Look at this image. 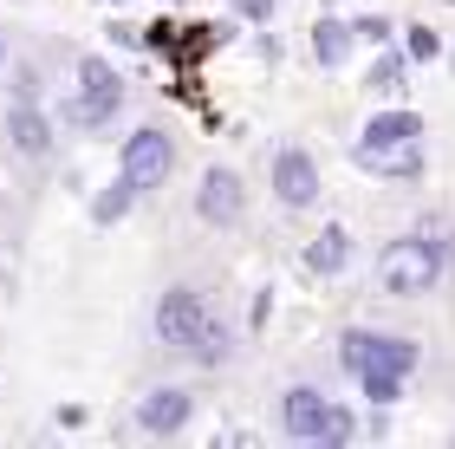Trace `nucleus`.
Returning <instances> with one entry per match:
<instances>
[{
	"label": "nucleus",
	"mask_w": 455,
	"mask_h": 449,
	"mask_svg": "<svg viewBox=\"0 0 455 449\" xmlns=\"http://www.w3.org/2000/svg\"><path fill=\"white\" fill-rule=\"evenodd\" d=\"M449 254H455L449 229H443V221H423V229L384 241V254H378V287H384L390 300H423V293H436Z\"/></svg>",
	"instance_id": "obj_1"
},
{
	"label": "nucleus",
	"mask_w": 455,
	"mask_h": 449,
	"mask_svg": "<svg viewBox=\"0 0 455 449\" xmlns=\"http://www.w3.org/2000/svg\"><path fill=\"white\" fill-rule=\"evenodd\" d=\"M339 365L351 378L364 372H384V378H410L423 365V345L403 339V333H371V325H351V333L339 339Z\"/></svg>",
	"instance_id": "obj_2"
},
{
	"label": "nucleus",
	"mask_w": 455,
	"mask_h": 449,
	"mask_svg": "<svg viewBox=\"0 0 455 449\" xmlns=\"http://www.w3.org/2000/svg\"><path fill=\"white\" fill-rule=\"evenodd\" d=\"M117 105H124V78H117V66L111 59H78V98L66 105V117L78 131H98V124H111L117 117Z\"/></svg>",
	"instance_id": "obj_3"
},
{
	"label": "nucleus",
	"mask_w": 455,
	"mask_h": 449,
	"mask_svg": "<svg viewBox=\"0 0 455 449\" xmlns=\"http://www.w3.org/2000/svg\"><path fill=\"white\" fill-rule=\"evenodd\" d=\"M209 325H215V306L202 300L196 287H163V300H156V339L170 345V352H196Z\"/></svg>",
	"instance_id": "obj_4"
},
{
	"label": "nucleus",
	"mask_w": 455,
	"mask_h": 449,
	"mask_svg": "<svg viewBox=\"0 0 455 449\" xmlns=\"http://www.w3.org/2000/svg\"><path fill=\"white\" fill-rule=\"evenodd\" d=\"M423 117L410 111V105H390V111H371V124L358 131V144H351V163L358 170H371L378 156H397V150H410V144H423Z\"/></svg>",
	"instance_id": "obj_5"
},
{
	"label": "nucleus",
	"mask_w": 455,
	"mask_h": 449,
	"mask_svg": "<svg viewBox=\"0 0 455 449\" xmlns=\"http://www.w3.org/2000/svg\"><path fill=\"white\" fill-rule=\"evenodd\" d=\"M176 170V144H170V131H156V124H143L124 137V156H117V176H131L137 182V196L143 189H163Z\"/></svg>",
	"instance_id": "obj_6"
},
{
	"label": "nucleus",
	"mask_w": 455,
	"mask_h": 449,
	"mask_svg": "<svg viewBox=\"0 0 455 449\" xmlns=\"http://www.w3.org/2000/svg\"><path fill=\"white\" fill-rule=\"evenodd\" d=\"M196 215L209 221V229H235V221L247 215V182L235 170H202V189H196Z\"/></svg>",
	"instance_id": "obj_7"
},
{
	"label": "nucleus",
	"mask_w": 455,
	"mask_h": 449,
	"mask_svg": "<svg viewBox=\"0 0 455 449\" xmlns=\"http://www.w3.org/2000/svg\"><path fill=\"white\" fill-rule=\"evenodd\" d=\"M319 163L306 156L299 144H286V150H274V196H280V209H313L319 202Z\"/></svg>",
	"instance_id": "obj_8"
},
{
	"label": "nucleus",
	"mask_w": 455,
	"mask_h": 449,
	"mask_svg": "<svg viewBox=\"0 0 455 449\" xmlns=\"http://www.w3.org/2000/svg\"><path fill=\"white\" fill-rule=\"evenodd\" d=\"M325 417H332V397H325L319 384H293V391L280 397V430L293 443H319L325 437Z\"/></svg>",
	"instance_id": "obj_9"
},
{
	"label": "nucleus",
	"mask_w": 455,
	"mask_h": 449,
	"mask_svg": "<svg viewBox=\"0 0 455 449\" xmlns=\"http://www.w3.org/2000/svg\"><path fill=\"white\" fill-rule=\"evenodd\" d=\"M189 417H196V397L182 391V384H156V391L137 404V423H143V437H176Z\"/></svg>",
	"instance_id": "obj_10"
},
{
	"label": "nucleus",
	"mask_w": 455,
	"mask_h": 449,
	"mask_svg": "<svg viewBox=\"0 0 455 449\" xmlns=\"http://www.w3.org/2000/svg\"><path fill=\"white\" fill-rule=\"evenodd\" d=\"M7 137H13V150H20V156H46V150H52V124H46V111H39L33 98H13V111H7Z\"/></svg>",
	"instance_id": "obj_11"
},
{
	"label": "nucleus",
	"mask_w": 455,
	"mask_h": 449,
	"mask_svg": "<svg viewBox=\"0 0 455 449\" xmlns=\"http://www.w3.org/2000/svg\"><path fill=\"white\" fill-rule=\"evenodd\" d=\"M364 92L371 98H403L410 92V52L390 39V46H378V59H371V72H364Z\"/></svg>",
	"instance_id": "obj_12"
},
{
	"label": "nucleus",
	"mask_w": 455,
	"mask_h": 449,
	"mask_svg": "<svg viewBox=\"0 0 455 449\" xmlns=\"http://www.w3.org/2000/svg\"><path fill=\"white\" fill-rule=\"evenodd\" d=\"M345 261H351V235L339 229V221H325V229L306 241V274L332 280V274H345Z\"/></svg>",
	"instance_id": "obj_13"
},
{
	"label": "nucleus",
	"mask_w": 455,
	"mask_h": 449,
	"mask_svg": "<svg viewBox=\"0 0 455 449\" xmlns=\"http://www.w3.org/2000/svg\"><path fill=\"white\" fill-rule=\"evenodd\" d=\"M351 46H358L351 20H339V13H319V20H313V59H319L325 72H339L345 59H351Z\"/></svg>",
	"instance_id": "obj_14"
},
{
	"label": "nucleus",
	"mask_w": 455,
	"mask_h": 449,
	"mask_svg": "<svg viewBox=\"0 0 455 449\" xmlns=\"http://www.w3.org/2000/svg\"><path fill=\"white\" fill-rule=\"evenodd\" d=\"M403 52H410V66H436L449 46H443V33L429 27V20H410L403 27Z\"/></svg>",
	"instance_id": "obj_15"
},
{
	"label": "nucleus",
	"mask_w": 455,
	"mask_h": 449,
	"mask_svg": "<svg viewBox=\"0 0 455 449\" xmlns=\"http://www.w3.org/2000/svg\"><path fill=\"white\" fill-rule=\"evenodd\" d=\"M131 202H137V182H131V176H117L111 189L92 202V221H98V229H111V221H124V215H131Z\"/></svg>",
	"instance_id": "obj_16"
},
{
	"label": "nucleus",
	"mask_w": 455,
	"mask_h": 449,
	"mask_svg": "<svg viewBox=\"0 0 455 449\" xmlns=\"http://www.w3.org/2000/svg\"><path fill=\"white\" fill-rule=\"evenodd\" d=\"M371 176H384V182H423V144H410L397 156H378V163H371Z\"/></svg>",
	"instance_id": "obj_17"
},
{
	"label": "nucleus",
	"mask_w": 455,
	"mask_h": 449,
	"mask_svg": "<svg viewBox=\"0 0 455 449\" xmlns=\"http://www.w3.org/2000/svg\"><path fill=\"white\" fill-rule=\"evenodd\" d=\"M351 33H358V46H371V52H378V46H390V39H397L403 27H397L390 13H358V20H351Z\"/></svg>",
	"instance_id": "obj_18"
},
{
	"label": "nucleus",
	"mask_w": 455,
	"mask_h": 449,
	"mask_svg": "<svg viewBox=\"0 0 455 449\" xmlns=\"http://www.w3.org/2000/svg\"><path fill=\"white\" fill-rule=\"evenodd\" d=\"M358 391L371 397V411H390V404L403 397V378H384V372H364L358 378Z\"/></svg>",
	"instance_id": "obj_19"
},
{
	"label": "nucleus",
	"mask_w": 455,
	"mask_h": 449,
	"mask_svg": "<svg viewBox=\"0 0 455 449\" xmlns=\"http://www.w3.org/2000/svg\"><path fill=\"white\" fill-rule=\"evenodd\" d=\"M351 437H358V417H351L345 404H332V417H325V437H319V443L339 449V443H351Z\"/></svg>",
	"instance_id": "obj_20"
},
{
	"label": "nucleus",
	"mask_w": 455,
	"mask_h": 449,
	"mask_svg": "<svg viewBox=\"0 0 455 449\" xmlns=\"http://www.w3.org/2000/svg\"><path fill=\"white\" fill-rule=\"evenodd\" d=\"M274 7H280V0H235L241 20H274Z\"/></svg>",
	"instance_id": "obj_21"
},
{
	"label": "nucleus",
	"mask_w": 455,
	"mask_h": 449,
	"mask_svg": "<svg viewBox=\"0 0 455 449\" xmlns=\"http://www.w3.org/2000/svg\"><path fill=\"white\" fill-rule=\"evenodd\" d=\"M0 66H7V39H0Z\"/></svg>",
	"instance_id": "obj_22"
},
{
	"label": "nucleus",
	"mask_w": 455,
	"mask_h": 449,
	"mask_svg": "<svg viewBox=\"0 0 455 449\" xmlns=\"http://www.w3.org/2000/svg\"><path fill=\"white\" fill-rule=\"evenodd\" d=\"M449 66H455V46H449Z\"/></svg>",
	"instance_id": "obj_23"
}]
</instances>
